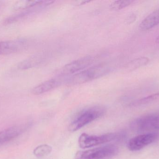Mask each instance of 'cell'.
<instances>
[{
    "mask_svg": "<svg viewBox=\"0 0 159 159\" xmlns=\"http://www.w3.org/2000/svg\"><path fill=\"white\" fill-rule=\"evenodd\" d=\"M132 129L137 132H147L159 129V113L148 114L135 119L130 124Z\"/></svg>",
    "mask_w": 159,
    "mask_h": 159,
    "instance_id": "obj_4",
    "label": "cell"
},
{
    "mask_svg": "<svg viewBox=\"0 0 159 159\" xmlns=\"http://www.w3.org/2000/svg\"><path fill=\"white\" fill-rule=\"evenodd\" d=\"M27 129V125H17L0 131V146L22 134Z\"/></svg>",
    "mask_w": 159,
    "mask_h": 159,
    "instance_id": "obj_9",
    "label": "cell"
},
{
    "mask_svg": "<svg viewBox=\"0 0 159 159\" xmlns=\"http://www.w3.org/2000/svg\"><path fill=\"white\" fill-rule=\"evenodd\" d=\"M38 1H20L16 2L13 7L15 10H25L36 4Z\"/></svg>",
    "mask_w": 159,
    "mask_h": 159,
    "instance_id": "obj_17",
    "label": "cell"
},
{
    "mask_svg": "<svg viewBox=\"0 0 159 159\" xmlns=\"http://www.w3.org/2000/svg\"><path fill=\"white\" fill-rule=\"evenodd\" d=\"M134 2V1H131V0H118V1H114L113 2L111 3L109 7L112 10L116 11V10H120L130 5Z\"/></svg>",
    "mask_w": 159,
    "mask_h": 159,
    "instance_id": "obj_16",
    "label": "cell"
},
{
    "mask_svg": "<svg viewBox=\"0 0 159 159\" xmlns=\"http://www.w3.org/2000/svg\"><path fill=\"white\" fill-rule=\"evenodd\" d=\"M159 24V8L150 13L139 25L142 30H148Z\"/></svg>",
    "mask_w": 159,
    "mask_h": 159,
    "instance_id": "obj_11",
    "label": "cell"
},
{
    "mask_svg": "<svg viewBox=\"0 0 159 159\" xmlns=\"http://www.w3.org/2000/svg\"><path fill=\"white\" fill-rule=\"evenodd\" d=\"M159 98V92L157 93H154L152 95H149L147 97H144L134 102L132 104L133 106H141V105H145L148 104L152 102L157 100Z\"/></svg>",
    "mask_w": 159,
    "mask_h": 159,
    "instance_id": "obj_15",
    "label": "cell"
},
{
    "mask_svg": "<svg viewBox=\"0 0 159 159\" xmlns=\"http://www.w3.org/2000/svg\"><path fill=\"white\" fill-rule=\"evenodd\" d=\"M149 59L147 57H140L131 61L127 64L126 67L130 71H133L146 65L149 63Z\"/></svg>",
    "mask_w": 159,
    "mask_h": 159,
    "instance_id": "obj_13",
    "label": "cell"
},
{
    "mask_svg": "<svg viewBox=\"0 0 159 159\" xmlns=\"http://www.w3.org/2000/svg\"><path fill=\"white\" fill-rule=\"evenodd\" d=\"M109 70V67L105 64L91 66L70 77L67 83L70 85L83 84L106 74Z\"/></svg>",
    "mask_w": 159,
    "mask_h": 159,
    "instance_id": "obj_1",
    "label": "cell"
},
{
    "mask_svg": "<svg viewBox=\"0 0 159 159\" xmlns=\"http://www.w3.org/2000/svg\"><path fill=\"white\" fill-rule=\"evenodd\" d=\"M156 42L157 43V44H159V35L157 37V39H156Z\"/></svg>",
    "mask_w": 159,
    "mask_h": 159,
    "instance_id": "obj_18",
    "label": "cell"
},
{
    "mask_svg": "<svg viewBox=\"0 0 159 159\" xmlns=\"http://www.w3.org/2000/svg\"><path fill=\"white\" fill-rule=\"evenodd\" d=\"M42 59L40 55L32 56L20 63L17 66L18 69L20 70H24L33 68L39 64Z\"/></svg>",
    "mask_w": 159,
    "mask_h": 159,
    "instance_id": "obj_12",
    "label": "cell"
},
{
    "mask_svg": "<svg viewBox=\"0 0 159 159\" xmlns=\"http://www.w3.org/2000/svg\"><path fill=\"white\" fill-rule=\"evenodd\" d=\"M122 136L123 137L122 134L116 133H107L97 136L84 133L80 136L78 143L80 147L85 149L115 141L120 139Z\"/></svg>",
    "mask_w": 159,
    "mask_h": 159,
    "instance_id": "obj_5",
    "label": "cell"
},
{
    "mask_svg": "<svg viewBox=\"0 0 159 159\" xmlns=\"http://www.w3.org/2000/svg\"><path fill=\"white\" fill-rule=\"evenodd\" d=\"M94 61L92 56H86L68 63L61 70L60 76L73 75L89 67Z\"/></svg>",
    "mask_w": 159,
    "mask_h": 159,
    "instance_id": "obj_6",
    "label": "cell"
},
{
    "mask_svg": "<svg viewBox=\"0 0 159 159\" xmlns=\"http://www.w3.org/2000/svg\"><path fill=\"white\" fill-rule=\"evenodd\" d=\"M52 151V147L47 144L41 145L37 147L34 150V154L38 158H43L50 154Z\"/></svg>",
    "mask_w": 159,
    "mask_h": 159,
    "instance_id": "obj_14",
    "label": "cell"
},
{
    "mask_svg": "<svg viewBox=\"0 0 159 159\" xmlns=\"http://www.w3.org/2000/svg\"><path fill=\"white\" fill-rule=\"evenodd\" d=\"M28 45L27 40L18 39L0 42V55H8L19 52L26 48Z\"/></svg>",
    "mask_w": 159,
    "mask_h": 159,
    "instance_id": "obj_8",
    "label": "cell"
},
{
    "mask_svg": "<svg viewBox=\"0 0 159 159\" xmlns=\"http://www.w3.org/2000/svg\"><path fill=\"white\" fill-rule=\"evenodd\" d=\"M105 113V109L102 106H93L83 111L70 125L69 130L75 132L97 119Z\"/></svg>",
    "mask_w": 159,
    "mask_h": 159,
    "instance_id": "obj_2",
    "label": "cell"
},
{
    "mask_svg": "<svg viewBox=\"0 0 159 159\" xmlns=\"http://www.w3.org/2000/svg\"><path fill=\"white\" fill-rule=\"evenodd\" d=\"M61 84V78H51L34 88L31 90V92L34 95H40L56 88Z\"/></svg>",
    "mask_w": 159,
    "mask_h": 159,
    "instance_id": "obj_10",
    "label": "cell"
},
{
    "mask_svg": "<svg viewBox=\"0 0 159 159\" xmlns=\"http://www.w3.org/2000/svg\"><path fill=\"white\" fill-rule=\"evenodd\" d=\"M119 149L114 145H107L86 151H79L75 159H110L117 155Z\"/></svg>",
    "mask_w": 159,
    "mask_h": 159,
    "instance_id": "obj_3",
    "label": "cell"
},
{
    "mask_svg": "<svg viewBox=\"0 0 159 159\" xmlns=\"http://www.w3.org/2000/svg\"><path fill=\"white\" fill-rule=\"evenodd\" d=\"M158 137V133L155 132L140 134L131 139L127 147L130 151H139L156 142Z\"/></svg>",
    "mask_w": 159,
    "mask_h": 159,
    "instance_id": "obj_7",
    "label": "cell"
}]
</instances>
